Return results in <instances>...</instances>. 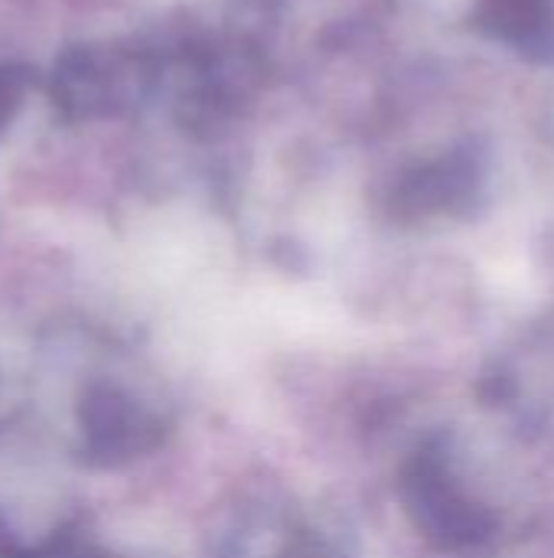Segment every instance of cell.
<instances>
[{
    "mask_svg": "<svg viewBox=\"0 0 554 558\" xmlns=\"http://www.w3.org/2000/svg\"><path fill=\"white\" fill-rule=\"evenodd\" d=\"M75 454L88 468H127L160 448L167 422L153 402L118 379H91L72 409Z\"/></svg>",
    "mask_w": 554,
    "mask_h": 558,
    "instance_id": "obj_2",
    "label": "cell"
},
{
    "mask_svg": "<svg viewBox=\"0 0 554 558\" xmlns=\"http://www.w3.org/2000/svg\"><path fill=\"white\" fill-rule=\"evenodd\" d=\"M163 82L173 85L183 124L212 128L255 92L258 62L238 46H193L163 65Z\"/></svg>",
    "mask_w": 554,
    "mask_h": 558,
    "instance_id": "obj_3",
    "label": "cell"
},
{
    "mask_svg": "<svg viewBox=\"0 0 554 558\" xmlns=\"http://www.w3.org/2000/svg\"><path fill=\"white\" fill-rule=\"evenodd\" d=\"M402 497L415 526L444 549H473L493 533V517L457 484L438 451H424L411 461Z\"/></svg>",
    "mask_w": 554,
    "mask_h": 558,
    "instance_id": "obj_4",
    "label": "cell"
},
{
    "mask_svg": "<svg viewBox=\"0 0 554 558\" xmlns=\"http://www.w3.org/2000/svg\"><path fill=\"white\" fill-rule=\"evenodd\" d=\"M163 56L137 43H78L56 59L49 95L62 118H118L144 105L163 85Z\"/></svg>",
    "mask_w": 554,
    "mask_h": 558,
    "instance_id": "obj_1",
    "label": "cell"
},
{
    "mask_svg": "<svg viewBox=\"0 0 554 558\" xmlns=\"http://www.w3.org/2000/svg\"><path fill=\"white\" fill-rule=\"evenodd\" d=\"M473 26L522 52L549 49L554 39V0H473Z\"/></svg>",
    "mask_w": 554,
    "mask_h": 558,
    "instance_id": "obj_6",
    "label": "cell"
},
{
    "mask_svg": "<svg viewBox=\"0 0 554 558\" xmlns=\"http://www.w3.org/2000/svg\"><path fill=\"white\" fill-rule=\"evenodd\" d=\"M33 82H36V72L26 62H13V59L0 62V134L23 111V101L29 98Z\"/></svg>",
    "mask_w": 554,
    "mask_h": 558,
    "instance_id": "obj_8",
    "label": "cell"
},
{
    "mask_svg": "<svg viewBox=\"0 0 554 558\" xmlns=\"http://www.w3.org/2000/svg\"><path fill=\"white\" fill-rule=\"evenodd\" d=\"M278 558H346L330 539L317 536V533H297L284 543V549Z\"/></svg>",
    "mask_w": 554,
    "mask_h": 558,
    "instance_id": "obj_9",
    "label": "cell"
},
{
    "mask_svg": "<svg viewBox=\"0 0 554 558\" xmlns=\"http://www.w3.org/2000/svg\"><path fill=\"white\" fill-rule=\"evenodd\" d=\"M23 558H118L111 553H104L98 543H91L85 533L72 530V526H62L56 533H49L46 539L39 543H26Z\"/></svg>",
    "mask_w": 554,
    "mask_h": 558,
    "instance_id": "obj_7",
    "label": "cell"
},
{
    "mask_svg": "<svg viewBox=\"0 0 554 558\" xmlns=\"http://www.w3.org/2000/svg\"><path fill=\"white\" fill-rule=\"evenodd\" d=\"M483 190V157L473 147H454L411 170L392 190L398 219H438L467 213Z\"/></svg>",
    "mask_w": 554,
    "mask_h": 558,
    "instance_id": "obj_5",
    "label": "cell"
}]
</instances>
